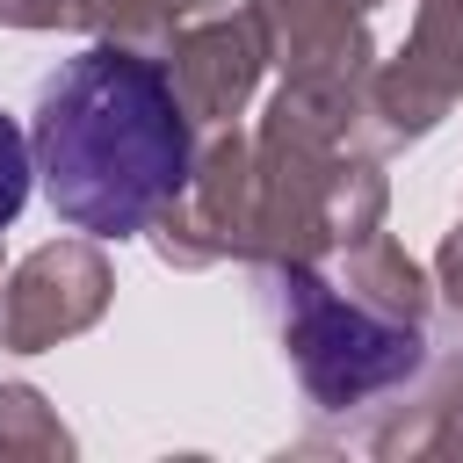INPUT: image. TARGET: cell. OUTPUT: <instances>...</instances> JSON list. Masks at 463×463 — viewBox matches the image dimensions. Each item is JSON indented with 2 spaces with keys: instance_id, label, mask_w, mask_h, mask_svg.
<instances>
[{
  "instance_id": "cell-1",
  "label": "cell",
  "mask_w": 463,
  "mask_h": 463,
  "mask_svg": "<svg viewBox=\"0 0 463 463\" xmlns=\"http://www.w3.org/2000/svg\"><path fill=\"white\" fill-rule=\"evenodd\" d=\"M29 159L51 210L87 239H145V224L181 195L195 159V123L152 51L87 43L36 87Z\"/></svg>"
},
{
  "instance_id": "cell-2",
  "label": "cell",
  "mask_w": 463,
  "mask_h": 463,
  "mask_svg": "<svg viewBox=\"0 0 463 463\" xmlns=\"http://www.w3.org/2000/svg\"><path fill=\"white\" fill-rule=\"evenodd\" d=\"M253 289L275 318L282 362L297 369V383L318 412L376 405L427 369V326L376 318L369 304H354L333 282L326 260H268V268H253Z\"/></svg>"
},
{
  "instance_id": "cell-3",
  "label": "cell",
  "mask_w": 463,
  "mask_h": 463,
  "mask_svg": "<svg viewBox=\"0 0 463 463\" xmlns=\"http://www.w3.org/2000/svg\"><path fill=\"white\" fill-rule=\"evenodd\" d=\"M463 94V0H420L398 58H376L362 80V145L398 152L427 137Z\"/></svg>"
},
{
  "instance_id": "cell-4",
  "label": "cell",
  "mask_w": 463,
  "mask_h": 463,
  "mask_svg": "<svg viewBox=\"0 0 463 463\" xmlns=\"http://www.w3.org/2000/svg\"><path fill=\"white\" fill-rule=\"evenodd\" d=\"M246 217H253V130L224 123L195 137L188 181L145 224V239L166 268H217L246 253Z\"/></svg>"
},
{
  "instance_id": "cell-5",
  "label": "cell",
  "mask_w": 463,
  "mask_h": 463,
  "mask_svg": "<svg viewBox=\"0 0 463 463\" xmlns=\"http://www.w3.org/2000/svg\"><path fill=\"white\" fill-rule=\"evenodd\" d=\"M116 297V268L101 253V239H51L29 260H14V275H0V347L7 354H43L58 340H80L87 326H101Z\"/></svg>"
},
{
  "instance_id": "cell-6",
  "label": "cell",
  "mask_w": 463,
  "mask_h": 463,
  "mask_svg": "<svg viewBox=\"0 0 463 463\" xmlns=\"http://www.w3.org/2000/svg\"><path fill=\"white\" fill-rule=\"evenodd\" d=\"M159 65H166L174 101H181V116L195 130L239 123L260 72H268V0H232V7L188 14Z\"/></svg>"
},
{
  "instance_id": "cell-7",
  "label": "cell",
  "mask_w": 463,
  "mask_h": 463,
  "mask_svg": "<svg viewBox=\"0 0 463 463\" xmlns=\"http://www.w3.org/2000/svg\"><path fill=\"white\" fill-rule=\"evenodd\" d=\"M268 65H282V80L362 87L376 65L369 14L347 0H268Z\"/></svg>"
},
{
  "instance_id": "cell-8",
  "label": "cell",
  "mask_w": 463,
  "mask_h": 463,
  "mask_svg": "<svg viewBox=\"0 0 463 463\" xmlns=\"http://www.w3.org/2000/svg\"><path fill=\"white\" fill-rule=\"evenodd\" d=\"M398 405L369 427V456H463V347L391 391Z\"/></svg>"
},
{
  "instance_id": "cell-9",
  "label": "cell",
  "mask_w": 463,
  "mask_h": 463,
  "mask_svg": "<svg viewBox=\"0 0 463 463\" xmlns=\"http://www.w3.org/2000/svg\"><path fill=\"white\" fill-rule=\"evenodd\" d=\"M326 260H333V282H340L354 304H369L376 318L427 326V311H434V275H427V268H420L391 232L347 239V246H333Z\"/></svg>"
},
{
  "instance_id": "cell-10",
  "label": "cell",
  "mask_w": 463,
  "mask_h": 463,
  "mask_svg": "<svg viewBox=\"0 0 463 463\" xmlns=\"http://www.w3.org/2000/svg\"><path fill=\"white\" fill-rule=\"evenodd\" d=\"M0 456H29V463L72 456V427L58 420V405L36 383H0Z\"/></svg>"
},
{
  "instance_id": "cell-11",
  "label": "cell",
  "mask_w": 463,
  "mask_h": 463,
  "mask_svg": "<svg viewBox=\"0 0 463 463\" xmlns=\"http://www.w3.org/2000/svg\"><path fill=\"white\" fill-rule=\"evenodd\" d=\"M80 29L101 36V43H130V51L166 58V43L181 29V7L174 0H80Z\"/></svg>"
},
{
  "instance_id": "cell-12",
  "label": "cell",
  "mask_w": 463,
  "mask_h": 463,
  "mask_svg": "<svg viewBox=\"0 0 463 463\" xmlns=\"http://www.w3.org/2000/svg\"><path fill=\"white\" fill-rule=\"evenodd\" d=\"M29 188H36V159H29V130L0 109V232L22 217V203H29Z\"/></svg>"
},
{
  "instance_id": "cell-13",
  "label": "cell",
  "mask_w": 463,
  "mask_h": 463,
  "mask_svg": "<svg viewBox=\"0 0 463 463\" xmlns=\"http://www.w3.org/2000/svg\"><path fill=\"white\" fill-rule=\"evenodd\" d=\"M7 29H80V0H0Z\"/></svg>"
},
{
  "instance_id": "cell-14",
  "label": "cell",
  "mask_w": 463,
  "mask_h": 463,
  "mask_svg": "<svg viewBox=\"0 0 463 463\" xmlns=\"http://www.w3.org/2000/svg\"><path fill=\"white\" fill-rule=\"evenodd\" d=\"M434 297H441V304H449V318L463 326V239H456V232H449V239H441V253H434Z\"/></svg>"
},
{
  "instance_id": "cell-15",
  "label": "cell",
  "mask_w": 463,
  "mask_h": 463,
  "mask_svg": "<svg viewBox=\"0 0 463 463\" xmlns=\"http://www.w3.org/2000/svg\"><path fill=\"white\" fill-rule=\"evenodd\" d=\"M174 7H181V22H188V14H210V7H232V0H174Z\"/></svg>"
},
{
  "instance_id": "cell-16",
  "label": "cell",
  "mask_w": 463,
  "mask_h": 463,
  "mask_svg": "<svg viewBox=\"0 0 463 463\" xmlns=\"http://www.w3.org/2000/svg\"><path fill=\"white\" fill-rule=\"evenodd\" d=\"M347 7H362V14H369V7H383V0H347Z\"/></svg>"
},
{
  "instance_id": "cell-17",
  "label": "cell",
  "mask_w": 463,
  "mask_h": 463,
  "mask_svg": "<svg viewBox=\"0 0 463 463\" xmlns=\"http://www.w3.org/2000/svg\"><path fill=\"white\" fill-rule=\"evenodd\" d=\"M456 239H463V217H456Z\"/></svg>"
}]
</instances>
